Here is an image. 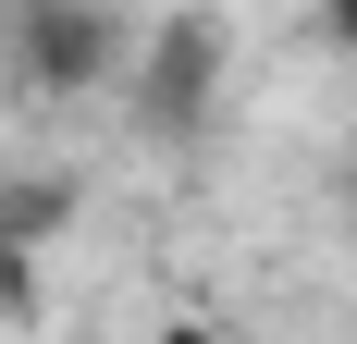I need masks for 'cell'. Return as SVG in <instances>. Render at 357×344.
I'll use <instances>...</instances> for the list:
<instances>
[{"label":"cell","mask_w":357,"mask_h":344,"mask_svg":"<svg viewBox=\"0 0 357 344\" xmlns=\"http://www.w3.org/2000/svg\"><path fill=\"white\" fill-rule=\"evenodd\" d=\"M13 49H25V74H37V86H99V74L123 62V25H111L99 0H25Z\"/></svg>","instance_id":"cell-1"},{"label":"cell","mask_w":357,"mask_h":344,"mask_svg":"<svg viewBox=\"0 0 357 344\" xmlns=\"http://www.w3.org/2000/svg\"><path fill=\"white\" fill-rule=\"evenodd\" d=\"M136 111L160 136H185V123L210 111V25H160V49L136 62Z\"/></svg>","instance_id":"cell-2"},{"label":"cell","mask_w":357,"mask_h":344,"mask_svg":"<svg viewBox=\"0 0 357 344\" xmlns=\"http://www.w3.org/2000/svg\"><path fill=\"white\" fill-rule=\"evenodd\" d=\"M321 25H333V37H345V49H357V0H321Z\"/></svg>","instance_id":"cell-3"},{"label":"cell","mask_w":357,"mask_h":344,"mask_svg":"<svg viewBox=\"0 0 357 344\" xmlns=\"http://www.w3.org/2000/svg\"><path fill=\"white\" fill-rule=\"evenodd\" d=\"M160 344H210V332H197V320H173V332H160Z\"/></svg>","instance_id":"cell-4"}]
</instances>
